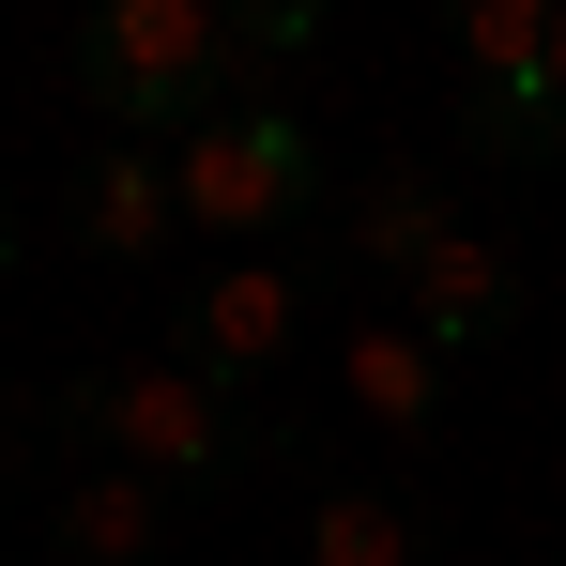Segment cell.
<instances>
[{
	"mask_svg": "<svg viewBox=\"0 0 566 566\" xmlns=\"http://www.w3.org/2000/svg\"><path fill=\"white\" fill-rule=\"evenodd\" d=\"M230 46H245V62H306V46H322V0H245Z\"/></svg>",
	"mask_w": 566,
	"mask_h": 566,
	"instance_id": "obj_13",
	"label": "cell"
},
{
	"mask_svg": "<svg viewBox=\"0 0 566 566\" xmlns=\"http://www.w3.org/2000/svg\"><path fill=\"white\" fill-rule=\"evenodd\" d=\"M169 185H185V230H214V245H276V230H306L322 214V138L291 123V107H230V123H199L185 154H169Z\"/></svg>",
	"mask_w": 566,
	"mask_h": 566,
	"instance_id": "obj_3",
	"label": "cell"
},
{
	"mask_svg": "<svg viewBox=\"0 0 566 566\" xmlns=\"http://www.w3.org/2000/svg\"><path fill=\"white\" fill-rule=\"evenodd\" d=\"M460 154L474 169H566V93L552 77H474L460 93Z\"/></svg>",
	"mask_w": 566,
	"mask_h": 566,
	"instance_id": "obj_11",
	"label": "cell"
},
{
	"mask_svg": "<svg viewBox=\"0 0 566 566\" xmlns=\"http://www.w3.org/2000/svg\"><path fill=\"white\" fill-rule=\"evenodd\" d=\"M552 93H566V0H552Z\"/></svg>",
	"mask_w": 566,
	"mask_h": 566,
	"instance_id": "obj_14",
	"label": "cell"
},
{
	"mask_svg": "<svg viewBox=\"0 0 566 566\" xmlns=\"http://www.w3.org/2000/svg\"><path fill=\"white\" fill-rule=\"evenodd\" d=\"M185 230V185H169V154H138V138H107L93 169L62 185V245H93V261H154Z\"/></svg>",
	"mask_w": 566,
	"mask_h": 566,
	"instance_id": "obj_5",
	"label": "cell"
},
{
	"mask_svg": "<svg viewBox=\"0 0 566 566\" xmlns=\"http://www.w3.org/2000/svg\"><path fill=\"white\" fill-rule=\"evenodd\" d=\"M46 429L123 460V474H154V490H230L245 460H276V413L230 398V382H199V368H77L46 398Z\"/></svg>",
	"mask_w": 566,
	"mask_h": 566,
	"instance_id": "obj_1",
	"label": "cell"
},
{
	"mask_svg": "<svg viewBox=\"0 0 566 566\" xmlns=\"http://www.w3.org/2000/svg\"><path fill=\"white\" fill-rule=\"evenodd\" d=\"M444 46H460V77H552V0H460Z\"/></svg>",
	"mask_w": 566,
	"mask_h": 566,
	"instance_id": "obj_12",
	"label": "cell"
},
{
	"mask_svg": "<svg viewBox=\"0 0 566 566\" xmlns=\"http://www.w3.org/2000/svg\"><path fill=\"white\" fill-rule=\"evenodd\" d=\"M337 230H353V261H368V276H398V291H413L444 245H460V199H444V169H368Z\"/></svg>",
	"mask_w": 566,
	"mask_h": 566,
	"instance_id": "obj_8",
	"label": "cell"
},
{
	"mask_svg": "<svg viewBox=\"0 0 566 566\" xmlns=\"http://www.w3.org/2000/svg\"><path fill=\"white\" fill-rule=\"evenodd\" d=\"M169 521H185V490H154V474H123V460H77L62 490H46L62 566H154V552H169Z\"/></svg>",
	"mask_w": 566,
	"mask_h": 566,
	"instance_id": "obj_6",
	"label": "cell"
},
{
	"mask_svg": "<svg viewBox=\"0 0 566 566\" xmlns=\"http://www.w3.org/2000/svg\"><path fill=\"white\" fill-rule=\"evenodd\" d=\"M77 93H93V123H123L138 154H154V138L185 154L199 123L245 107V46H230L214 0H107L93 31H77Z\"/></svg>",
	"mask_w": 566,
	"mask_h": 566,
	"instance_id": "obj_2",
	"label": "cell"
},
{
	"mask_svg": "<svg viewBox=\"0 0 566 566\" xmlns=\"http://www.w3.org/2000/svg\"><path fill=\"white\" fill-rule=\"evenodd\" d=\"M0 276H15V199H0Z\"/></svg>",
	"mask_w": 566,
	"mask_h": 566,
	"instance_id": "obj_15",
	"label": "cell"
},
{
	"mask_svg": "<svg viewBox=\"0 0 566 566\" xmlns=\"http://www.w3.org/2000/svg\"><path fill=\"white\" fill-rule=\"evenodd\" d=\"M413 337L460 368V353H490V337H521V261L490 245V230H460L429 276H413Z\"/></svg>",
	"mask_w": 566,
	"mask_h": 566,
	"instance_id": "obj_7",
	"label": "cell"
},
{
	"mask_svg": "<svg viewBox=\"0 0 566 566\" xmlns=\"http://www.w3.org/2000/svg\"><path fill=\"white\" fill-rule=\"evenodd\" d=\"M291 337H306V276L291 261H230V276H199L169 306V368L230 382V398H261V368H291Z\"/></svg>",
	"mask_w": 566,
	"mask_h": 566,
	"instance_id": "obj_4",
	"label": "cell"
},
{
	"mask_svg": "<svg viewBox=\"0 0 566 566\" xmlns=\"http://www.w3.org/2000/svg\"><path fill=\"white\" fill-rule=\"evenodd\" d=\"M306 566H444V521H429L413 490H368V474H337V490L306 505Z\"/></svg>",
	"mask_w": 566,
	"mask_h": 566,
	"instance_id": "obj_9",
	"label": "cell"
},
{
	"mask_svg": "<svg viewBox=\"0 0 566 566\" xmlns=\"http://www.w3.org/2000/svg\"><path fill=\"white\" fill-rule=\"evenodd\" d=\"M0 566H15V552H0Z\"/></svg>",
	"mask_w": 566,
	"mask_h": 566,
	"instance_id": "obj_16",
	"label": "cell"
},
{
	"mask_svg": "<svg viewBox=\"0 0 566 566\" xmlns=\"http://www.w3.org/2000/svg\"><path fill=\"white\" fill-rule=\"evenodd\" d=\"M353 413L398 429V444H429V429H444V353H429L413 322H368V337H353Z\"/></svg>",
	"mask_w": 566,
	"mask_h": 566,
	"instance_id": "obj_10",
	"label": "cell"
}]
</instances>
